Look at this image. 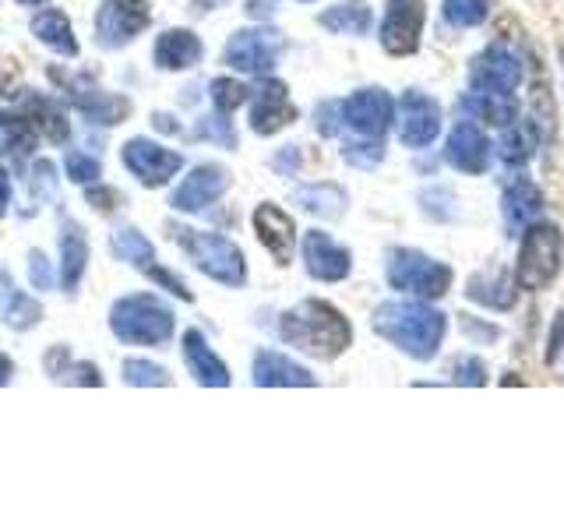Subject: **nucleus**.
<instances>
[{
  "instance_id": "36",
  "label": "nucleus",
  "mask_w": 564,
  "mask_h": 529,
  "mask_svg": "<svg viewBox=\"0 0 564 529\" xmlns=\"http://www.w3.org/2000/svg\"><path fill=\"white\" fill-rule=\"evenodd\" d=\"M61 367L57 364H50L46 370L57 381H67V385H102V378H99V370L93 367V364H82V360H70L67 357V349H61Z\"/></svg>"
},
{
  "instance_id": "2",
  "label": "nucleus",
  "mask_w": 564,
  "mask_h": 529,
  "mask_svg": "<svg viewBox=\"0 0 564 529\" xmlns=\"http://www.w3.org/2000/svg\"><path fill=\"white\" fill-rule=\"evenodd\" d=\"M282 343L307 353L314 360H335L343 357L352 343V328L339 307H332L328 300H304V304L290 307L279 322Z\"/></svg>"
},
{
  "instance_id": "16",
  "label": "nucleus",
  "mask_w": 564,
  "mask_h": 529,
  "mask_svg": "<svg viewBox=\"0 0 564 529\" xmlns=\"http://www.w3.org/2000/svg\"><path fill=\"white\" fill-rule=\"evenodd\" d=\"M293 120H296V106L290 102V88L275 78L261 82L254 93V106H251V131L269 138Z\"/></svg>"
},
{
  "instance_id": "34",
  "label": "nucleus",
  "mask_w": 564,
  "mask_h": 529,
  "mask_svg": "<svg viewBox=\"0 0 564 529\" xmlns=\"http://www.w3.org/2000/svg\"><path fill=\"white\" fill-rule=\"evenodd\" d=\"M113 251L123 258V261H131L134 269H149V264L155 261V247L138 234L134 226H120L117 234H113Z\"/></svg>"
},
{
  "instance_id": "35",
  "label": "nucleus",
  "mask_w": 564,
  "mask_h": 529,
  "mask_svg": "<svg viewBox=\"0 0 564 529\" xmlns=\"http://www.w3.org/2000/svg\"><path fill=\"white\" fill-rule=\"evenodd\" d=\"M490 0H445V22L455 29H473L487 22Z\"/></svg>"
},
{
  "instance_id": "14",
  "label": "nucleus",
  "mask_w": 564,
  "mask_h": 529,
  "mask_svg": "<svg viewBox=\"0 0 564 529\" xmlns=\"http://www.w3.org/2000/svg\"><path fill=\"white\" fill-rule=\"evenodd\" d=\"M123 166H128L145 187H163L170 176H176V170L184 166V155L155 145L149 138H131L123 145Z\"/></svg>"
},
{
  "instance_id": "18",
  "label": "nucleus",
  "mask_w": 564,
  "mask_h": 529,
  "mask_svg": "<svg viewBox=\"0 0 564 529\" xmlns=\"http://www.w3.org/2000/svg\"><path fill=\"white\" fill-rule=\"evenodd\" d=\"M304 264L317 282H339L349 276L352 258L346 247L335 244L328 234L311 229V234H304Z\"/></svg>"
},
{
  "instance_id": "32",
  "label": "nucleus",
  "mask_w": 564,
  "mask_h": 529,
  "mask_svg": "<svg viewBox=\"0 0 564 529\" xmlns=\"http://www.w3.org/2000/svg\"><path fill=\"white\" fill-rule=\"evenodd\" d=\"M35 149V128L25 117L0 114V159L22 163V159Z\"/></svg>"
},
{
  "instance_id": "29",
  "label": "nucleus",
  "mask_w": 564,
  "mask_h": 529,
  "mask_svg": "<svg viewBox=\"0 0 564 529\" xmlns=\"http://www.w3.org/2000/svg\"><path fill=\"white\" fill-rule=\"evenodd\" d=\"M505 134L498 138V159L501 163H508V166H522V163H529L533 159V152H536V145H540V131H536V123L533 120H522V117H516L508 123V128H501Z\"/></svg>"
},
{
  "instance_id": "38",
  "label": "nucleus",
  "mask_w": 564,
  "mask_h": 529,
  "mask_svg": "<svg viewBox=\"0 0 564 529\" xmlns=\"http://www.w3.org/2000/svg\"><path fill=\"white\" fill-rule=\"evenodd\" d=\"M346 163L352 166H360V170H370V166H378L381 163V155H384V138H360V141H346Z\"/></svg>"
},
{
  "instance_id": "5",
  "label": "nucleus",
  "mask_w": 564,
  "mask_h": 529,
  "mask_svg": "<svg viewBox=\"0 0 564 529\" xmlns=\"http://www.w3.org/2000/svg\"><path fill=\"white\" fill-rule=\"evenodd\" d=\"M564 258V237L554 223H533L525 229L522 247H519V264H516V282L519 290L540 293L546 290L561 272Z\"/></svg>"
},
{
  "instance_id": "28",
  "label": "nucleus",
  "mask_w": 564,
  "mask_h": 529,
  "mask_svg": "<svg viewBox=\"0 0 564 529\" xmlns=\"http://www.w3.org/2000/svg\"><path fill=\"white\" fill-rule=\"evenodd\" d=\"M40 317H43V307L18 290L8 272H0V322L18 328V332H25L32 325H40Z\"/></svg>"
},
{
  "instance_id": "7",
  "label": "nucleus",
  "mask_w": 564,
  "mask_h": 529,
  "mask_svg": "<svg viewBox=\"0 0 564 529\" xmlns=\"http://www.w3.org/2000/svg\"><path fill=\"white\" fill-rule=\"evenodd\" d=\"M152 22V0H102L96 14V35L106 50H120Z\"/></svg>"
},
{
  "instance_id": "49",
  "label": "nucleus",
  "mask_w": 564,
  "mask_h": 529,
  "mask_svg": "<svg viewBox=\"0 0 564 529\" xmlns=\"http://www.w3.org/2000/svg\"><path fill=\"white\" fill-rule=\"evenodd\" d=\"M247 14H251V18H272L275 14V0H247Z\"/></svg>"
},
{
  "instance_id": "42",
  "label": "nucleus",
  "mask_w": 564,
  "mask_h": 529,
  "mask_svg": "<svg viewBox=\"0 0 564 529\" xmlns=\"http://www.w3.org/2000/svg\"><path fill=\"white\" fill-rule=\"evenodd\" d=\"M452 370H455V385H484L487 381V367L476 357H458Z\"/></svg>"
},
{
  "instance_id": "9",
  "label": "nucleus",
  "mask_w": 564,
  "mask_h": 529,
  "mask_svg": "<svg viewBox=\"0 0 564 529\" xmlns=\"http://www.w3.org/2000/svg\"><path fill=\"white\" fill-rule=\"evenodd\" d=\"M50 78L57 82L64 88V96L78 106V110L93 120V123H117L131 114V102L120 99V96H110L102 93V88L88 78V75H61L57 67L50 71Z\"/></svg>"
},
{
  "instance_id": "30",
  "label": "nucleus",
  "mask_w": 564,
  "mask_h": 529,
  "mask_svg": "<svg viewBox=\"0 0 564 529\" xmlns=\"http://www.w3.org/2000/svg\"><path fill=\"white\" fill-rule=\"evenodd\" d=\"M32 35L40 40L43 46H50L53 53H64V57H75L78 53V40H75V29L61 14V11H43L32 18Z\"/></svg>"
},
{
  "instance_id": "24",
  "label": "nucleus",
  "mask_w": 564,
  "mask_h": 529,
  "mask_svg": "<svg viewBox=\"0 0 564 529\" xmlns=\"http://www.w3.org/2000/svg\"><path fill=\"white\" fill-rule=\"evenodd\" d=\"M202 53H205V46L191 29H170L159 35V43H155V67L187 71L202 61Z\"/></svg>"
},
{
  "instance_id": "4",
  "label": "nucleus",
  "mask_w": 564,
  "mask_h": 529,
  "mask_svg": "<svg viewBox=\"0 0 564 529\" xmlns=\"http://www.w3.org/2000/svg\"><path fill=\"white\" fill-rule=\"evenodd\" d=\"M173 237L184 247V255L194 261V269L205 272L208 279L223 282V287H243L247 282V261L234 240H226L219 234H202V229H187V226H176Z\"/></svg>"
},
{
  "instance_id": "3",
  "label": "nucleus",
  "mask_w": 564,
  "mask_h": 529,
  "mask_svg": "<svg viewBox=\"0 0 564 529\" xmlns=\"http://www.w3.org/2000/svg\"><path fill=\"white\" fill-rule=\"evenodd\" d=\"M173 311L149 293L123 296L110 307V332L131 346H163L173 339Z\"/></svg>"
},
{
  "instance_id": "8",
  "label": "nucleus",
  "mask_w": 564,
  "mask_h": 529,
  "mask_svg": "<svg viewBox=\"0 0 564 529\" xmlns=\"http://www.w3.org/2000/svg\"><path fill=\"white\" fill-rule=\"evenodd\" d=\"M282 50H286V43L275 29H240L226 43V64L243 71V75H264V71L275 67Z\"/></svg>"
},
{
  "instance_id": "44",
  "label": "nucleus",
  "mask_w": 564,
  "mask_h": 529,
  "mask_svg": "<svg viewBox=\"0 0 564 529\" xmlns=\"http://www.w3.org/2000/svg\"><path fill=\"white\" fill-rule=\"evenodd\" d=\"M53 184H57V176H53V166L46 163H35V170H32V194H35V202H43L46 194L53 191Z\"/></svg>"
},
{
  "instance_id": "17",
  "label": "nucleus",
  "mask_w": 564,
  "mask_h": 529,
  "mask_svg": "<svg viewBox=\"0 0 564 529\" xmlns=\"http://www.w3.org/2000/svg\"><path fill=\"white\" fill-rule=\"evenodd\" d=\"M490 138L476 128L473 120H463V123H455L452 134H448V145H445V159H448V166H455L458 173H484L490 166Z\"/></svg>"
},
{
  "instance_id": "12",
  "label": "nucleus",
  "mask_w": 564,
  "mask_h": 529,
  "mask_svg": "<svg viewBox=\"0 0 564 529\" xmlns=\"http://www.w3.org/2000/svg\"><path fill=\"white\" fill-rule=\"evenodd\" d=\"M399 138L405 149H427L441 134V102L420 88H410L399 99Z\"/></svg>"
},
{
  "instance_id": "21",
  "label": "nucleus",
  "mask_w": 564,
  "mask_h": 529,
  "mask_svg": "<svg viewBox=\"0 0 564 529\" xmlns=\"http://www.w3.org/2000/svg\"><path fill=\"white\" fill-rule=\"evenodd\" d=\"M254 385L258 388H311V385H317V378L307 367L282 357V353L261 349L254 357Z\"/></svg>"
},
{
  "instance_id": "53",
  "label": "nucleus",
  "mask_w": 564,
  "mask_h": 529,
  "mask_svg": "<svg viewBox=\"0 0 564 529\" xmlns=\"http://www.w3.org/2000/svg\"><path fill=\"white\" fill-rule=\"evenodd\" d=\"M18 4H29V8H35V4H46V0H18Z\"/></svg>"
},
{
  "instance_id": "10",
  "label": "nucleus",
  "mask_w": 564,
  "mask_h": 529,
  "mask_svg": "<svg viewBox=\"0 0 564 529\" xmlns=\"http://www.w3.org/2000/svg\"><path fill=\"white\" fill-rule=\"evenodd\" d=\"M423 0H388L381 18V46L392 57H413L423 32Z\"/></svg>"
},
{
  "instance_id": "51",
  "label": "nucleus",
  "mask_w": 564,
  "mask_h": 529,
  "mask_svg": "<svg viewBox=\"0 0 564 529\" xmlns=\"http://www.w3.org/2000/svg\"><path fill=\"white\" fill-rule=\"evenodd\" d=\"M11 85H14V67H11V61L0 57V96H8Z\"/></svg>"
},
{
  "instance_id": "43",
  "label": "nucleus",
  "mask_w": 564,
  "mask_h": 529,
  "mask_svg": "<svg viewBox=\"0 0 564 529\" xmlns=\"http://www.w3.org/2000/svg\"><path fill=\"white\" fill-rule=\"evenodd\" d=\"M141 272H145V276H152V279L159 282V287H166L170 293H176V296H181V300H191V290L184 287V279H176L173 272H166V269H159V264H155V261L149 264V269H141Z\"/></svg>"
},
{
  "instance_id": "40",
  "label": "nucleus",
  "mask_w": 564,
  "mask_h": 529,
  "mask_svg": "<svg viewBox=\"0 0 564 529\" xmlns=\"http://www.w3.org/2000/svg\"><path fill=\"white\" fill-rule=\"evenodd\" d=\"M99 163H96V159L93 155H82V152H70L67 155V176H70V181H75V184H96L99 181Z\"/></svg>"
},
{
  "instance_id": "31",
  "label": "nucleus",
  "mask_w": 564,
  "mask_h": 529,
  "mask_svg": "<svg viewBox=\"0 0 564 529\" xmlns=\"http://www.w3.org/2000/svg\"><path fill=\"white\" fill-rule=\"evenodd\" d=\"M317 22L335 35H364L370 29V22H375V14H370L364 0H346V4H335V8L322 11Z\"/></svg>"
},
{
  "instance_id": "33",
  "label": "nucleus",
  "mask_w": 564,
  "mask_h": 529,
  "mask_svg": "<svg viewBox=\"0 0 564 529\" xmlns=\"http://www.w3.org/2000/svg\"><path fill=\"white\" fill-rule=\"evenodd\" d=\"M296 202L304 205L314 216H325V219H339L346 212V191H339L335 184H317V187H300L296 191Z\"/></svg>"
},
{
  "instance_id": "37",
  "label": "nucleus",
  "mask_w": 564,
  "mask_h": 529,
  "mask_svg": "<svg viewBox=\"0 0 564 529\" xmlns=\"http://www.w3.org/2000/svg\"><path fill=\"white\" fill-rule=\"evenodd\" d=\"M212 102H216L219 114H234L237 106L247 102V96H251V88H247L243 82H234V78H216L212 82Z\"/></svg>"
},
{
  "instance_id": "46",
  "label": "nucleus",
  "mask_w": 564,
  "mask_h": 529,
  "mask_svg": "<svg viewBox=\"0 0 564 529\" xmlns=\"http://www.w3.org/2000/svg\"><path fill=\"white\" fill-rule=\"evenodd\" d=\"M29 261H32V264H29V279H32V287H35V290H50L53 276H50V264H46V258H43L40 251H35Z\"/></svg>"
},
{
  "instance_id": "23",
  "label": "nucleus",
  "mask_w": 564,
  "mask_h": 529,
  "mask_svg": "<svg viewBox=\"0 0 564 529\" xmlns=\"http://www.w3.org/2000/svg\"><path fill=\"white\" fill-rule=\"evenodd\" d=\"M18 110H22L32 128L43 131L53 145H64V141H67L70 128H67L64 106L57 99L40 96V93H22V96H18Z\"/></svg>"
},
{
  "instance_id": "6",
  "label": "nucleus",
  "mask_w": 564,
  "mask_h": 529,
  "mask_svg": "<svg viewBox=\"0 0 564 529\" xmlns=\"http://www.w3.org/2000/svg\"><path fill=\"white\" fill-rule=\"evenodd\" d=\"M388 282L399 293H410L416 300H437L452 290V269L413 247H395L388 255Z\"/></svg>"
},
{
  "instance_id": "50",
  "label": "nucleus",
  "mask_w": 564,
  "mask_h": 529,
  "mask_svg": "<svg viewBox=\"0 0 564 529\" xmlns=\"http://www.w3.org/2000/svg\"><path fill=\"white\" fill-rule=\"evenodd\" d=\"M8 205H11V176L8 170H0V216L8 212Z\"/></svg>"
},
{
  "instance_id": "27",
  "label": "nucleus",
  "mask_w": 564,
  "mask_h": 529,
  "mask_svg": "<svg viewBox=\"0 0 564 529\" xmlns=\"http://www.w3.org/2000/svg\"><path fill=\"white\" fill-rule=\"evenodd\" d=\"M466 296H473L476 304H484L490 311H508L511 304H516V296H519V282L511 279L508 272H480V276H473L469 279V290Z\"/></svg>"
},
{
  "instance_id": "13",
  "label": "nucleus",
  "mask_w": 564,
  "mask_h": 529,
  "mask_svg": "<svg viewBox=\"0 0 564 529\" xmlns=\"http://www.w3.org/2000/svg\"><path fill=\"white\" fill-rule=\"evenodd\" d=\"M343 120L360 138H384L395 123V102L384 88H360L343 102Z\"/></svg>"
},
{
  "instance_id": "48",
  "label": "nucleus",
  "mask_w": 564,
  "mask_h": 529,
  "mask_svg": "<svg viewBox=\"0 0 564 529\" xmlns=\"http://www.w3.org/2000/svg\"><path fill=\"white\" fill-rule=\"evenodd\" d=\"M296 166H300V149H296V145H286V152H282V155L275 159V170L293 173Z\"/></svg>"
},
{
  "instance_id": "11",
  "label": "nucleus",
  "mask_w": 564,
  "mask_h": 529,
  "mask_svg": "<svg viewBox=\"0 0 564 529\" xmlns=\"http://www.w3.org/2000/svg\"><path fill=\"white\" fill-rule=\"evenodd\" d=\"M476 93H516L522 85V57L505 43H490L469 67Z\"/></svg>"
},
{
  "instance_id": "25",
  "label": "nucleus",
  "mask_w": 564,
  "mask_h": 529,
  "mask_svg": "<svg viewBox=\"0 0 564 529\" xmlns=\"http://www.w3.org/2000/svg\"><path fill=\"white\" fill-rule=\"evenodd\" d=\"M458 106H463V114H469V120H480L487 128H508L519 117V99L511 93H476L473 88Z\"/></svg>"
},
{
  "instance_id": "45",
  "label": "nucleus",
  "mask_w": 564,
  "mask_h": 529,
  "mask_svg": "<svg viewBox=\"0 0 564 529\" xmlns=\"http://www.w3.org/2000/svg\"><path fill=\"white\" fill-rule=\"evenodd\" d=\"M335 117H343V102H325L322 110H317V131H322L325 138L339 134V120Z\"/></svg>"
},
{
  "instance_id": "26",
  "label": "nucleus",
  "mask_w": 564,
  "mask_h": 529,
  "mask_svg": "<svg viewBox=\"0 0 564 529\" xmlns=\"http://www.w3.org/2000/svg\"><path fill=\"white\" fill-rule=\"evenodd\" d=\"M85 264H88V244L78 223H64L61 226V287L67 293L78 290V282L85 276Z\"/></svg>"
},
{
  "instance_id": "20",
  "label": "nucleus",
  "mask_w": 564,
  "mask_h": 529,
  "mask_svg": "<svg viewBox=\"0 0 564 529\" xmlns=\"http://www.w3.org/2000/svg\"><path fill=\"white\" fill-rule=\"evenodd\" d=\"M501 212H505V226H508L511 237L525 234L543 212L540 187L529 181V176H511V181L505 184V194H501Z\"/></svg>"
},
{
  "instance_id": "41",
  "label": "nucleus",
  "mask_w": 564,
  "mask_h": 529,
  "mask_svg": "<svg viewBox=\"0 0 564 529\" xmlns=\"http://www.w3.org/2000/svg\"><path fill=\"white\" fill-rule=\"evenodd\" d=\"M226 114H219V117H205L202 123H198V134L202 138H212V141H223V145H229L234 149L237 145V134H234V128H229V120H223Z\"/></svg>"
},
{
  "instance_id": "52",
  "label": "nucleus",
  "mask_w": 564,
  "mask_h": 529,
  "mask_svg": "<svg viewBox=\"0 0 564 529\" xmlns=\"http://www.w3.org/2000/svg\"><path fill=\"white\" fill-rule=\"evenodd\" d=\"M8 381H11V360L0 357V385H8Z\"/></svg>"
},
{
  "instance_id": "47",
  "label": "nucleus",
  "mask_w": 564,
  "mask_h": 529,
  "mask_svg": "<svg viewBox=\"0 0 564 529\" xmlns=\"http://www.w3.org/2000/svg\"><path fill=\"white\" fill-rule=\"evenodd\" d=\"M88 205H96L99 212H110L117 205V191H102V187L88 191Z\"/></svg>"
},
{
  "instance_id": "39",
  "label": "nucleus",
  "mask_w": 564,
  "mask_h": 529,
  "mask_svg": "<svg viewBox=\"0 0 564 529\" xmlns=\"http://www.w3.org/2000/svg\"><path fill=\"white\" fill-rule=\"evenodd\" d=\"M123 381L138 385V388H159V385H170L166 367L149 364V360H123Z\"/></svg>"
},
{
  "instance_id": "22",
  "label": "nucleus",
  "mask_w": 564,
  "mask_h": 529,
  "mask_svg": "<svg viewBox=\"0 0 564 529\" xmlns=\"http://www.w3.org/2000/svg\"><path fill=\"white\" fill-rule=\"evenodd\" d=\"M184 364L198 385H208V388L229 385V367L216 357V353H212V346L205 343V335L198 328L184 332Z\"/></svg>"
},
{
  "instance_id": "19",
  "label": "nucleus",
  "mask_w": 564,
  "mask_h": 529,
  "mask_svg": "<svg viewBox=\"0 0 564 529\" xmlns=\"http://www.w3.org/2000/svg\"><path fill=\"white\" fill-rule=\"evenodd\" d=\"M254 234L264 244V251H269L279 264H290L293 261V251H296V223L279 205L264 202V205L254 208Z\"/></svg>"
},
{
  "instance_id": "15",
  "label": "nucleus",
  "mask_w": 564,
  "mask_h": 529,
  "mask_svg": "<svg viewBox=\"0 0 564 529\" xmlns=\"http://www.w3.org/2000/svg\"><path fill=\"white\" fill-rule=\"evenodd\" d=\"M226 187H229V173L223 166H216V163L194 166L184 176V184L173 191L170 205L176 212H202V208H208L216 198H223Z\"/></svg>"
},
{
  "instance_id": "1",
  "label": "nucleus",
  "mask_w": 564,
  "mask_h": 529,
  "mask_svg": "<svg viewBox=\"0 0 564 529\" xmlns=\"http://www.w3.org/2000/svg\"><path fill=\"white\" fill-rule=\"evenodd\" d=\"M370 325H375L381 339H388L413 360H431L448 332L445 314L434 311L431 304H423L416 296L413 300H388V304H381L375 311Z\"/></svg>"
}]
</instances>
